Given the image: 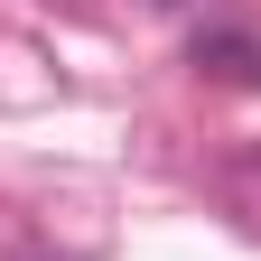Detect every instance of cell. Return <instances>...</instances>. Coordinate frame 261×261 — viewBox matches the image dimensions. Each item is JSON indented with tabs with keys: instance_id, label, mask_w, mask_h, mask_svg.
<instances>
[{
	"instance_id": "1",
	"label": "cell",
	"mask_w": 261,
	"mask_h": 261,
	"mask_svg": "<svg viewBox=\"0 0 261 261\" xmlns=\"http://www.w3.org/2000/svg\"><path fill=\"white\" fill-rule=\"evenodd\" d=\"M196 65H215L224 84H261V47L243 28H215V38H196Z\"/></svg>"
}]
</instances>
